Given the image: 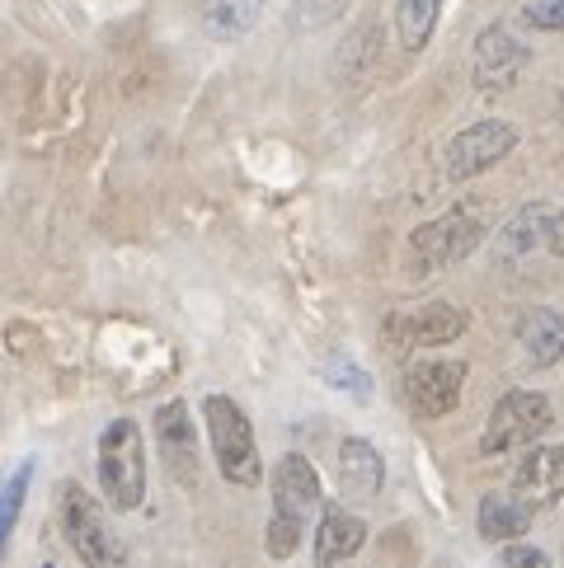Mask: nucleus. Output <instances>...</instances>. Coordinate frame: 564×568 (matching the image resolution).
<instances>
[{
	"mask_svg": "<svg viewBox=\"0 0 564 568\" xmlns=\"http://www.w3.org/2000/svg\"><path fill=\"white\" fill-rule=\"evenodd\" d=\"M320 376H325L334 390H344L349 399H357V404H367V399H372V376L362 372L349 353H334L330 362H320Z\"/></svg>",
	"mask_w": 564,
	"mask_h": 568,
	"instance_id": "21",
	"label": "nucleus"
},
{
	"mask_svg": "<svg viewBox=\"0 0 564 568\" xmlns=\"http://www.w3.org/2000/svg\"><path fill=\"white\" fill-rule=\"evenodd\" d=\"M381 479H386V465H381V452L372 442H362V437L339 442V489H344V498L353 503L376 498Z\"/></svg>",
	"mask_w": 564,
	"mask_h": 568,
	"instance_id": "12",
	"label": "nucleus"
},
{
	"mask_svg": "<svg viewBox=\"0 0 564 568\" xmlns=\"http://www.w3.org/2000/svg\"><path fill=\"white\" fill-rule=\"evenodd\" d=\"M442 0H395V38L405 52H423L437 29Z\"/></svg>",
	"mask_w": 564,
	"mask_h": 568,
	"instance_id": "18",
	"label": "nucleus"
},
{
	"mask_svg": "<svg viewBox=\"0 0 564 568\" xmlns=\"http://www.w3.org/2000/svg\"><path fill=\"white\" fill-rule=\"evenodd\" d=\"M551 226H555V212L546 207V202H527V207H522L517 216H508V226H503L498 254L503 258L532 254L536 245H546V240H551Z\"/></svg>",
	"mask_w": 564,
	"mask_h": 568,
	"instance_id": "15",
	"label": "nucleus"
},
{
	"mask_svg": "<svg viewBox=\"0 0 564 568\" xmlns=\"http://www.w3.org/2000/svg\"><path fill=\"white\" fill-rule=\"evenodd\" d=\"M517 343L532 367H555L564 357V315L546 311V306L527 311V320H522V329H517Z\"/></svg>",
	"mask_w": 564,
	"mask_h": 568,
	"instance_id": "14",
	"label": "nucleus"
},
{
	"mask_svg": "<svg viewBox=\"0 0 564 568\" xmlns=\"http://www.w3.org/2000/svg\"><path fill=\"white\" fill-rule=\"evenodd\" d=\"M203 418H208V442L216 452L221 479L240 484V489H254V484L264 479V460H259L254 428H250L245 409H240L231 395H208L203 399Z\"/></svg>",
	"mask_w": 564,
	"mask_h": 568,
	"instance_id": "1",
	"label": "nucleus"
},
{
	"mask_svg": "<svg viewBox=\"0 0 564 568\" xmlns=\"http://www.w3.org/2000/svg\"><path fill=\"white\" fill-rule=\"evenodd\" d=\"M29 479H33V460L19 465V470L6 479V489H0V559H6V545H10V536H14V521H19V513H24Z\"/></svg>",
	"mask_w": 564,
	"mask_h": 568,
	"instance_id": "20",
	"label": "nucleus"
},
{
	"mask_svg": "<svg viewBox=\"0 0 564 568\" xmlns=\"http://www.w3.org/2000/svg\"><path fill=\"white\" fill-rule=\"evenodd\" d=\"M273 513L292 517L301 526H306V517L320 513V475L306 456L288 452L273 465Z\"/></svg>",
	"mask_w": 564,
	"mask_h": 568,
	"instance_id": "9",
	"label": "nucleus"
},
{
	"mask_svg": "<svg viewBox=\"0 0 564 568\" xmlns=\"http://www.w3.org/2000/svg\"><path fill=\"white\" fill-rule=\"evenodd\" d=\"M555 423V409L546 395L536 390H508L494 414L485 423V437H480V452L485 456H503V452H517V446H532L541 433Z\"/></svg>",
	"mask_w": 564,
	"mask_h": 568,
	"instance_id": "5",
	"label": "nucleus"
},
{
	"mask_svg": "<svg viewBox=\"0 0 564 568\" xmlns=\"http://www.w3.org/2000/svg\"><path fill=\"white\" fill-rule=\"evenodd\" d=\"M513 494L532 507L564 498V446H536V452L522 456L513 475Z\"/></svg>",
	"mask_w": 564,
	"mask_h": 568,
	"instance_id": "11",
	"label": "nucleus"
},
{
	"mask_svg": "<svg viewBox=\"0 0 564 568\" xmlns=\"http://www.w3.org/2000/svg\"><path fill=\"white\" fill-rule=\"evenodd\" d=\"M362 545H367V521L349 507H330L325 517H320V531H315V568H334L353 559Z\"/></svg>",
	"mask_w": 564,
	"mask_h": 568,
	"instance_id": "13",
	"label": "nucleus"
},
{
	"mask_svg": "<svg viewBox=\"0 0 564 568\" xmlns=\"http://www.w3.org/2000/svg\"><path fill=\"white\" fill-rule=\"evenodd\" d=\"M99 479L118 513H132L147 498V446H141V428L132 418H113L99 437Z\"/></svg>",
	"mask_w": 564,
	"mask_h": 568,
	"instance_id": "3",
	"label": "nucleus"
},
{
	"mask_svg": "<svg viewBox=\"0 0 564 568\" xmlns=\"http://www.w3.org/2000/svg\"><path fill=\"white\" fill-rule=\"evenodd\" d=\"M513 146H517V128L513 123H498V118H485V123L461 128L447 141L442 170H447V179H456V184H461V179H475V174L494 170Z\"/></svg>",
	"mask_w": 564,
	"mask_h": 568,
	"instance_id": "6",
	"label": "nucleus"
},
{
	"mask_svg": "<svg viewBox=\"0 0 564 568\" xmlns=\"http://www.w3.org/2000/svg\"><path fill=\"white\" fill-rule=\"evenodd\" d=\"M503 568H551V559L532 545H503Z\"/></svg>",
	"mask_w": 564,
	"mask_h": 568,
	"instance_id": "24",
	"label": "nucleus"
},
{
	"mask_svg": "<svg viewBox=\"0 0 564 568\" xmlns=\"http://www.w3.org/2000/svg\"><path fill=\"white\" fill-rule=\"evenodd\" d=\"M62 531L85 568H123V559H128L123 536L113 531L104 507L80 489V484H62Z\"/></svg>",
	"mask_w": 564,
	"mask_h": 568,
	"instance_id": "4",
	"label": "nucleus"
},
{
	"mask_svg": "<svg viewBox=\"0 0 564 568\" xmlns=\"http://www.w3.org/2000/svg\"><path fill=\"white\" fill-rule=\"evenodd\" d=\"M522 19L541 33H564V0H532V6L522 10Z\"/></svg>",
	"mask_w": 564,
	"mask_h": 568,
	"instance_id": "23",
	"label": "nucleus"
},
{
	"mask_svg": "<svg viewBox=\"0 0 564 568\" xmlns=\"http://www.w3.org/2000/svg\"><path fill=\"white\" fill-rule=\"evenodd\" d=\"M155 433H160V446H165V460L179 470H193V428H189V409L184 399H170L160 404L155 414Z\"/></svg>",
	"mask_w": 564,
	"mask_h": 568,
	"instance_id": "17",
	"label": "nucleus"
},
{
	"mask_svg": "<svg viewBox=\"0 0 564 568\" xmlns=\"http://www.w3.org/2000/svg\"><path fill=\"white\" fill-rule=\"evenodd\" d=\"M461 385H466V362H414L405 376V399L419 418H442L456 409Z\"/></svg>",
	"mask_w": 564,
	"mask_h": 568,
	"instance_id": "8",
	"label": "nucleus"
},
{
	"mask_svg": "<svg viewBox=\"0 0 564 568\" xmlns=\"http://www.w3.org/2000/svg\"><path fill=\"white\" fill-rule=\"evenodd\" d=\"M485 240V216L475 207H456L447 216L429 221V226H419L405 245V273L410 277H429L437 268H452L466 254H475V245Z\"/></svg>",
	"mask_w": 564,
	"mask_h": 568,
	"instance_id": "2",
	"label": "nucleus"
},
{
	"mask_svg": "<svg viewBox=\"0 0 564 568\" xmlns=\"http://www.w3.org/2000/svg\"><path fill=\"white\" fill-rule=\"evenodd\" d=\"M466 334V315L447 301H433L423 311L410 315H386L381 324V338H386L391 353H414V348H442V343H456Z\"/></svg>",
	"mask_w": 564,
	"mask_h": 568,
	"instance_id": "7",
	"label": "nucleus"
},
{
	"mask_svg": "<svg viewBox=\"0 0 564 568\" xmlns=\"http://www.w3.org/2000/svg\"><path fill=\"white\" fill-rule=\"evenodd\" d=\"M522 67H527V48H522L503 24H494L475 38V85L480 90H490V94L508 90L522 75Z\"/></svg>",
	"mask_w": 564,
	"mask_h": 568,
	"instance_id": "10",
	"label": "nucleus"
},
{
	"mask_svg": "<svg viewBox=\"0 0 564 568\" xmlns=\"http://www.w3.org/2000/svg\"><path fill=\"white\" fill-rule=\"evenodd\" d=\"M301 536H306V526H301V521L282 517V513L269 517L264 540H269V555H273V559H292V555H296V545H301Z\"/></svg>",
	"mask_w": 564,
	"mask_h": 568,
	"instance_id": "22",
	"label": "nucleus"
},
{
	"mask_svg": "<svg viewBox=\"0 0 564 568\" xmlns=\"http://www.w3.org/2000/svg\"><path fill=\"white\" fill-rule=\"evenodd\" d=\"M546 250L564 258V212H555V226H551V240H546Z\"/></svg>",
	"mask_w": 564,
	"mask_h": 568,
	"instance_id": "25",
	"label": "nucleus"
},
{
	"mask_svg": "<svg viewBox=\"0 0 564 568\" xmlns=\"http://www.w3.org/2000/svg\"><path fill=\"white\" fill-rule=\"evenodd\" d=\"M259 14H264V0H212L203 29H208V38L231 43V38H245L259 24Z\"/></svg>",
	"mask_w": 564,
	"mask_h": 568,
	"instance_id": "19",
	"label": "nucleus"
},
{
	"mask_svg": "<svg viewBox=\"0 0 564 568\" xmlns=\"http://www.w3.org/2000/svg\"><path fill=\"white\" fill-rule=\"evenodd\" d=\"M532 503H522L517 494H490L480 498V536L485 540H517L532 526Z\"/></svg>",
	"mask_w": 564,
	"mask_h": 568,
	"instance_id": "16",
	"label": "nucleus"
}]
</instances>
